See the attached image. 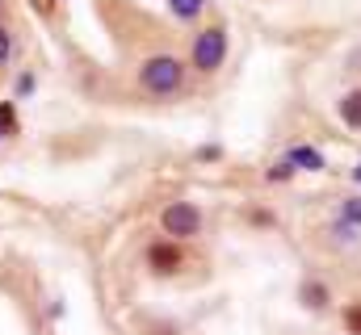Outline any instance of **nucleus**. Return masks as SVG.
<instances>
[{
    "label": "nucleus",
    "instance_id": "1",
    "mask_svg": "<svg viewBox=\"0 0 361 335\" xmlns=\"http://www.w3.org/2000/svg\"><path fill=\"white\" fill-rule=\"evenodd\" d=\"M139 92L152 96V101H169V96H180L185 84H189V63L173 55V51H156L139 63Z\"/></svg>",
    "mask_w": 361,
    "mask_h": 335
},
{
    "label": "nucleus",
    "instance_id": "2",
    "mask_svg": "<svg viewBox=\"0 0 361 335\" xmlns=\"http://www.w3.org/2000/svg\"><path fill=\"white\" fill-rule=\"evenodd\" d=\"M227 55H231V30H227V21H206V25L193 30V42H189V59L185 63H189L193 76L210 80V76H219L227 68Z\"/></svg>",
    "mask_w": 361,
    "mask_h": 335
},
{
    "label": "nucleus",
    "instance_id": "3",
    "mask_svg": "<svg viewBox=\"0 0 361 335\" xmlns=\"http://www.w3.org/2000/svg\"><path fill=\"white\" fill-rule=\"evenodd\" d=\"M156 222H160V235L164 239H173V244H193L202 231H206V214H202V206L197 201H164L160 206V214H156Z\"/></svg>",
    "mask_w": 361,
    "mask_h": 335
},
{
    "label": "nucleus",
    "instance_id": "4",
    "mask_svg": "<svg viewBox=\"0 0 361 335\" xmlns=\"http://www.w3.org/2000/svg\"><path fill=\"white\" fill-rule=\"evenodd\" d=\"M143 260H147V272L152 277H177L180 268L189 264L185 244H173V239H152L147 251H143Z\"/></svg>",
    "mask_w": 361,
    "mask_h": 335
},
{
    "label": "nucleus",
    "instance_id": "5",
    "mask_svg": "<svg viewBox=\"0 0 361 335\" xmlns=\"http://www.w3.org/2000/svg\"><path fill=\"white\" fill-rule=\"evenodd\" d=\"M294 302L307 310V315H328L332 306H336V293H332V285L324 281V277H302L298 281V289H294Z\"/></svg>",
    "mask_w": 361,
    "mask_h": 335
},
{
    "label": "nucleus",
    "instance_id": "6",
    "mask_svg": "<svg viewBox=\"0 0 361 335\" xmlns=\"http://www.w3.org/2000/svg\"><path fill=\"white\" fill-rule=\"evenodd\" d=\"M281 156L294 164V172H328V156L315 143H290Z\"/></svg>",
    "mask_w": 361,
    "mask_h": 335
},
{
    "label": "nucleus",
    "instance_id": "7",
    "mask_svg": "<svg viewBox=\"0 0 361 335\" xmlns=\"http://www.w3.org/2000/svg\"><path fill=\"white\" fill-rule=\"evenodd\" d=\"M319 239H324L328 248H336V251H357L361 248V231L349 227V222H341V218H332V222L319 231Z\"/></svg>",
    "mask_w": 361,
    "mask_h": 335
},
{
    "label": "nucleus",
    "instance_id": "8",
    "mask_svg": "<svg viewBox=\"0 0 361 335\" xmlns=\"http://www.w3.org/2000/svg\"><path fill=\"white\" fill-rule=\"evenodd\" d=\"M336 118H341L345 130L361 134V84L357 88H349V92H341V101H336Z\"/></svg>",
    "mask_w": 361,
    "mask_h": 335
},
{
    "label": "nucleus",
    "instance_id": "9",
    "mask_svg": "<svg viewBox=\"0 0 361 335\" xmlns=\"http://www.w3.org/2000/svg\"><path fill=\"white\" fill-rule=\"evenodd\" d=\"M169 13L185 25H197L206 17V0H169Z\"/></svg>",
    "mask_w": 361,
    "mask_h": 335
},
{
    "label": "nucleus",
    "instance_id": "10",
    "mask_svg": "<svg viewBox=\"0 0 361 335\" xmlns=\"http://www.w3.org/2000/svg\"><path fill=\"white\" fill-rule=\"evenodd\" d=\"M336 218L361 231V193H345V197H336Z\"/></svg>",
    "mask_w": 361,
    "mask_h": 335
},
{
    "label": "nucleus",
    "instance_id": "11",
    "mask_svg": "<svg viewBox=\"0 0 361 335\" xmlns=\"http://www.w3.org/2000/svg\"><path fill=\"white\" fill-rule=\"evenodd\" d=\"M294 176H298V172H294V164H290L286 156H277V160L265 168V184H290Z\"/></svg>",
    "mask_w": 361,
    "mask_h": 335
},
{
    "label": "nucleus",
    "instance_id": "12",
    "mask_svg": "<svg viewBox=\"0 0 361 335\" xmlns=\"http://www.w3.org/2000/svg\"><path fill=\"white\" fill-rule=\"evenodd\" d=\"M341 319H345V331L349 335H361V298H349V302H345Z\"/></svg>",
    "mask_w": 361,
    "mask_h": 335
},
{
    "label": "nucleus",
    "instance_id": "13",
    "mask_svg": "<svg viewBox=\"0 0 361 335\" xmlns=\"http://www.w3.org/2000/svg\"><path fill=\"white\" fill-rule=\"evenodd\" d=\"M13 51H17V42H13V30H8V25L0 21V72H4L8 63H13Z\"/></svg>",
    "mask_w": 361,
    "mask_h": 335
},
{
    "label": "nucleus",
    "instance_id": "14",
    "mask_svg": "<svg viewBox=\"0 0 361 335\" xmlns=\"http://www.w3.org/2000/svg\"><path fill=\"white\" fill-rule=\"evenodd\" d=\"M0 134H17V118H13V105H0Z\"/></svg>",
    "mask_w": 361,
    "mask_h": 335
},
{
    "label": "nucleus",
    "instance_id": "15",
    "mask_svg": "<svg viewBox=\"0 0 361 335\" xmlns=\"http://www.w3.org/2000/svg\"><path fill=\"white\" fill-rule=\"evenodd\" d=\"M197 160H202V164H214V160H223V147H214V143H210V147H202V151H197Z\"/></svg>",
    "mask_w": 361,
    "mask_h": 335
},
{
    "label": "nucleus",
    "instance_id": "16",
    "mask_svg": "<svg viewBox=\"0 0 361 335\" xmlns=\"http://www.w3.org/2000/svg\"><path fill=\"white\" fill-rule=\"evenodd\" d=\"M248 222H261V227H273V214H269V210H248Z\"/></svg>",
    "mask_w": 361,
    "mask_h": 335
},
{
    "label": "nucleus",
    "instance_id": "17",
    "mask_svg": "<svg viewBox=\"0 0 361 335\" xmlns=\"http://www.w3.org/2000/svg\"><path fill=\"white\" fill-rule=\"evenodd\" d=\"M349 72H361V46L349 55Z\"/></svg>",
    "mask_w": 361,
    "mask_h": 335
},
{
    "label": "nucleus",
    "instance_id": "18",
    "mask_svg": "<svg viewBox=\"0 0 361 335\" xmlns=\"http://www.w3.org/2000/svg\"><path fill=\"white\" fill-rule=\"evenodd\" d=\"M349 180H353V184H361V160L353 168H349Z\"/></svg>",
    "mask_w": 361,
    "mask_h": 335
},
{
    "label": "nucleus",
    "instance_id": "19",
    "mask_svg": "<svg viewBox=\"0 0 361 335\" xmlns=\"http://www.w3.org/2000/svg\"><path fill=\"white\" fill-rule=\"evenodd\" d=\"M34 4H38V8H42V13H47V8H51V4H55V0H34Z\"/></svg>",
    "mask_w": 361,
    "mask_h": 335
}]
</instances>
